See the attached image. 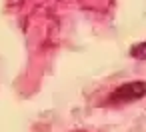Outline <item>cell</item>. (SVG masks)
Masks as SVG:
<instances>
[{"instance_id": "6da1fadb", "label": "cell", "mask_w": 146, "mask_h": 132, "mask_svg": "<svg viewBox=\"0 0 146 132\" xmlns=\"http://www.w3.org/2000/svg\"><path fill=\"white\" fill-rule=\"evenodd\" d=\"M146 94V82H126V84H122L116 92H114V96H112V100L114 102H132V100H138V98H142Z\"/></svg>"}, {"instance_id": "7a4b0ae2", "label": "cell", "mask_w": 146, "mask_h": 132, "mask_svg": "<svg viewBox=\"0 0 146 132\" xmlns=\"http://www.w3.org/2000/svg\"><path fill=\"white\" fill-rule=\"evenodd\" d=\"M132 56H136V58H146V42H144V44H136V46L132 48Z\"/></svg>"}]
</instances>
